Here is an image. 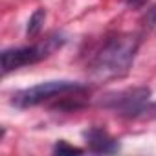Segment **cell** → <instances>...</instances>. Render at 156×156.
<instances>
[{"label": "cell", "mask_w": 156, "mask_h": 156, "mask_svg": "<svg viewBox=\"0 0 156 156\" xmlns=\"http://www.w3.org/2000/svg\"><path fill=\"white\" fill-rule=\"evenodd\" d=\"M145 22H147L151 28H156V4L147 11V15H145Z\"/></svg>", "instance_id": "ba28073f"}, {"label": "cell", "mask_w": 156, "mask_h": 156, "mask_svg": "<svg viewBox=\"0 0 156 156\" xmlns=\"http://www.w3.org/2000/svg\"><path fill=\"white\" fill-rule=\"evenodd\" d=\"M53 151L57 154H79V152H83V149L73 147V145H68L66 141H57V145H55Z\"/></svg>", "instance_id": "52a82bcc"}, {"label": "cell", "mask_w": 156, "mask_h": 156, "mask_svg": "<svg viewBox=\"0 0 156 156\" xmlns=\"http://www.w3.org/2000/svg\"><path fill=\"white\" fill-rule=\"evenodd\" d=\"M140 39L134 33H119L110 37L92 61V75L96 79H116L125 75L136 57Z\"/></svg>", "instance_id": "6da1fadb"}, {"label": "cell", "mask_w": 156, "mask_h": 156, "mask_svg": "<svg viewBox=\"0 0 156 156\" xmlns=\"http://www.w3.org/2000/svg\"><path fill=\"white\" fill-rule=\"evenodd\" d=\"M149 99H151V88L136 87V88L105 94L99 99V105L125 118H145L147 116L145 112L156 108V105H151Z\"/></svg>", "instance_id": "7a4b0ae2"}, {"label": "cell", "mask_w": 156, "mask_h": 156, "mask_svg": "<svg viewBox=\"0 0 156 156\" xmlns=\"http://www.w3.org/2000/svg\"><path fill=\"white\" fill-rule=\"evenodd\" d=\"M44 19H46V11H44L42 8L35 9V11H33V15H31V17H30V20H28L26 35H28V37H35V35H39V33H41V30H42Z\"/></svg>", "instance_id": "8992f818"}, {"label": "cell", "mask_w": 156, "mask_h": 156, "mask_svg": "<svg viewBox=\"0 0 156 156\" xmlns=\"http://www.w3.org/2000/svg\"><path fill=\"white\" fill-rule=\"evenodd\" d=\"M125 2L129 4V6H132V8H140V6H143L147 0H125Z\"/></svg>", "instance_id": "9c48e42d"}, {"label": "cell", "mask_w": 156, "mask_h": 156, "mask_svg": "<svg viewBox=\"0 0 156 156\" xmlns=\"http://www.w3.org/2000/svg\"><path fill=\"white\" fill-rule=\"evenodd\" d=\"M85 140L88 143V149L92 152H98V154H112V152H118L119 151V143L103 129H88L85 132Z\"/></svg>", "instance_id": "5b68a950"}, {"label": "cell", "mask_w": 156, "mask_h": 156, "mask_svg": "<svg viewBox=\"0 0 156 156\" xmlns=\"http://www.w3.org/2000/svg\"><path fill=\"white\" fill-rule=\"evenodd\" d=\"M75 90H85L83 85L75 83V81H46L41 85H35L31 88L20 90L13 96L11 103L20 107V108H28V107H35L44 103L50 98H59V96H66L70 92Z\"/></svg>", "instance_id": "3957f363"}, {"label": "cell", "mask_w": 156, "mask_h": 156, "mask_svg": "<svg viewBox=\"0 0 156 156\" xmlns=\"http://www.w3.org/2000/svg\"><path fill=\"white\" fill-rule=\"evenodd\" d=\"M62 44L61 39L57 37H50L46 39L42 44H35V46H24V48H9L2 51V72L9 73L20 66L26 64H33L44 57H48L53 50H57Z\"/></svg>", "instance_id": "277c9868"}]
</instances>
